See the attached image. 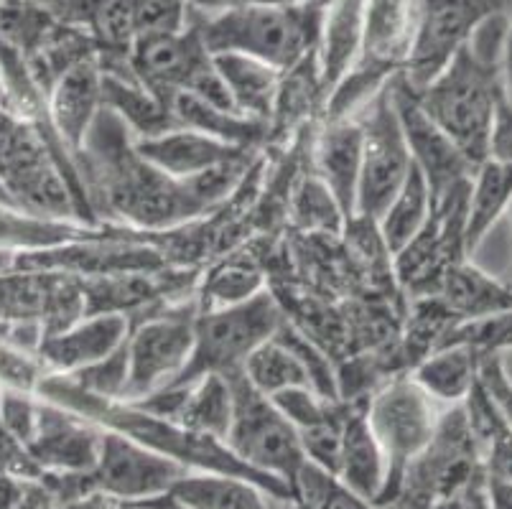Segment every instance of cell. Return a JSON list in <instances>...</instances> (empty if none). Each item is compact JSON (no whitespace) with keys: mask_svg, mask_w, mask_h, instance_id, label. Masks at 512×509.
<instances>
[{"mask_svg":"<svg viewBox=\"0 0 512 509\" xmlns=\"http://www.w3.org/2000/svg\"><path fill=\"white\" fill-rule=\"evenodd\" d=\"M507 11L490 16L474 31L454 62L421 92L418 102L474 168L487 161L492 120L502 102V49Z\"/></svg>","mask_w":512,"mask_h":509,"instance_id":"1","label":"cell"},{"mask_svg":"<svg viewBox=\"0 0 512 509\" xmlns=\"http://www.w3.org/2000/svg\"><path fill=\"white\" fill-rule=\"evenodd\" d=\"M324 8L314 3H248L217 13L192 8V18L212 54L253 56L278 72H288L319 46Z\"/></svg>","mask_w":512,"mask_h":509,"instance_id":"2","label":"cell"},{"mask_svg":"<svg viewBox=\"0 0 512 509\" xmlns=\"http://www.w3.org/2000/svg\"><path fill=\"white\" fill-rule=\"evenodd\" d=\"M51 130L0 105V184L26 217L74 219L87 196L64 174L72 163L54 153ZM57 138V135H54ZM59 140V138H57Z\"/></svg>","mask_w":512,"mask_h":509,"instance_id":"3","label":"cell"},{"mask_svg":"<svg viewBox=\"0 0 512 509\" xmlns=\"http://www.w3.org/2000/svg\"><path fill=\"white\" fill-rule=\"evenodd\" d=\"M283 308L268 288L230 306L199 311L194 321L192 359L171 385H189L207 375L242 372L250 354L278 334Z\"/></svg>","mask_w":512,"mask_h":509,"instance_id":"4","label":"cell"},{"mask_svg":"<svg viewBox=\"0 0 512 509\" xmlns=\"http://www.w3.org/2000/svg\"><path fill=\"white\" fill-rule=\"evenodd\" d=\"M186 474L189 469L176 464L169 456L105 428L100 459L90 474H41V479L57 494L59 502H69V499L92 492L113 497L118 502H148V499L169 497L174 484Z\"/></svg>","mask_w":512,"mask_h":509,"instance_id":"5","label":"cell"},{"mask_svg":"<svg viewBox=\"0 0 512 509\" xmlns=\"http://www.w3.org/2000/svg\"><path fill=\"white\" fill-rule=\"evenodd\" d=\"M227 377L232 382L235 410L225 446L242 464L293 492V484L309 464L299 428L278 410L271 398L255 390L242 372Z\"/></svg>","mask_w":512,"mask_h":509,"instance_id":"6","label":"cell"},{"mask_svg":"<svg viewBox=\"0 0 512 509\" xmlns=\"http://www.w3.org/2000/svg\"><path fill=\"white\" fill-rule=\"evenodd\" d=\"M439 405L413 377H395L367 403L370 426L388 456V487L377 509H385L393 502L408 464L434 438L444 415Z\"/></svg>","mask_w":512,"mask_h":509,"instance_id":"7","label":"cell"},{"mask_svg":"<svg viewBox=\"0 0 512 509\" xmlns=\"http://www.w3.org/2000/svg\"><path fill=\"white\" fill-rule=\"evenodd\" d=\"M362 125V174L355 219L377 222L413 168L393 100V79L355 115Z\"/></svg>","mask_w":512,"mask_h":509,"instance_id":"8","label":"cell"},{"mask_svg":"<svg viewBox=\"0 0 512 509\" xmlns=\"http://www.w3.org/2000/svg\"><path fill=\"white\" fill-rule=\"evenodd\" d=\"M500 11H507L502 0H421L416 34L400 72L408 87L421 92L434 82L469 44L474 31Z\"/></svg>","mask_w":512,"mask_h":509,"instance_id":"9","label":"cell"},{"mask_svg":"<svg viewBox=\"0 0 512 509\" xmlns=\"http://www.w3.org/2000/svg\"><path fill=\"white\" fill-rule=\"evenodd\" d=\"M197 308H166L130 324L128 336V392L125 403L148 398L179 380L184 367L192 359L194 321Z\"/></svg>","mask_w":512,"mask_h":509,"instance_id":"10","label":"cell"},{"mask_svg":"<svg viewBox=\"0 0 512 509\" xmlns=\"http://www.w3.org/2000/svg\"><path fill=\"white\" fill-rule=\"evenodd\" d=\"M393 100L403 133H406L408 148H411L413 166L426 176L434 202L444 199L456 186L467 184L474 174V166L456 148L454 140L428 118V112L421 107L416 92L408 87L400 72L393 77Z\"/></svg>","mask_w":512,"mask_h":509,"instance_id":"11","label":"cell"},{"mask_svg":"<svg viewBox=\"0 0 512 509\" xmlns=\"http://www.w3.org/2000/svg\"><path fill=\"white\" fill-rule=\"evenodd\" d=\"M102 438L105 428L100 423L44 398L39 403L36 431L26 443V454L41 474H90L100 459Z\"/></svg>","mask_w":512,"mask_h":509,"instance_id":"12","label":"cell"},{"mask_svg":"<svg viewBox=\"0 0 512 509\" xmlns=\"http://www.w3.org/2000/svg\"><path fill=\"white\" fill-rule=\"evenodd\" d=\"M130 324V316L120 311L85 314L67 329L46 334L36 352L59 375H74L118 352L128 342Z\"/></svg>","mask_w":512,"mask_h":509,"instance_id":"13","label":"cell"},{"mask_svg":"<svg viewBox=\"0 0 512 509\" xmlns=\"http://www.w3.org/2000/svg\"><path fill=\"white\" fill-rule=\"evenodd\" d=\"M102 107V69L97 56L74 64L54 82L46 95V110H49L51 130L62 140L69 153L79 156L85 148L92 125L100 118Z\"/></svg>","mask_w":512,"mask_h":509,"instance_id":"14","label":"cell"},{"mask_svg":"<svg viewBox=\"0 0 512 509\" xmlns=\"http://www.w3.org/2000/svg\"><path fill=\"white\" fill-rule=\"evenodd\" d=\"M370 400H349L342 431V456H339L337 482L355 497L380 504L388 487V456L377 441L367 418Z\"/></svg>","mask_w":512,"mask_h":509,"instance_id":"15","label":"cell"},{"mask_svg":"<svg viewBox=\"0 0 512 509\" xmlns=\"http://www.w3.org/2000/svg\"><path fill=\"white\" fill-rule=\"evenodd\" d=\"M133 140H136V151L143 161H148L156 171H161L169 179L181 181V184L197 179L209 168L248 153V148L230 146L225 140H217L192 128H171L161 135Z\"/></svg>","mask_w":512,"mask_h":509,"instance_id":"16","label":"cell"},{"mask_svg":"<svg viewBox=\"0 0 512 509\" xmlns=\"http://www.w3.org/2000/svg\"><path fill=\"white\" fill-rule=\"evenodd\" d=\"M347 219H355L362 174V125L357 118H327L314 140V171Z\"/></svg>","mask_w":512,"mask_h":509,"instance_id":"17","label":"cell"},{"mask_svg":"<svg viewBox=\"0 0 512 509\" xmlns=\"http://www.w3.org/2000/svg\"><path fill=\"white\" fill-rule=\"evenodd\" d=\"M421 0H367L365 41L357 62L398 74L411 51Z\"/></svg>","mask_w":512,"mask_h":509,"instance_id":"18","label":"cell"},{"mask_svg":"<svg viewBox=\"0 0 512 509\" xmlns=\"http://www.w3.org/2000/svg\"><path fill=\"white\" fill-rule=\"evenodd\" d=\"M365 16L367 0H329V6L324 8L316 56H319V72L327 100L344 74L360 59L362 41H365Z\"/></svg>","mask_w":512,"mask_h":509,"instance_id":"19","label":"cell"},{"mask_svg":"<svg viewBox=\"0 0 512 509\" xmlns=\"http://www.w3.org/2000/svg\"><path fill=\"white\" fill-rule=\"evenodd\" d=\"M487 354L469 344H444L423 357L413 367V380L436 400L446 405H462L479 382V370Z\"/></svg>","mask_w":512,"mask_h":509,"instance_id":"20","label":"cell"},{"mask_svg":"<svg viewBox=\"0 0 512 509\" xmlns=\"http://www.w3.org/2000/svg\"><path fill=\"white\" fill-rule=\"evenodd\" d=\"M436 296L456 321H482L512 308V286L462 260L441 280Z\"/></svg>","mask_w":512,"mask_h":509,"instance_id":"21","label":"cell"},{"mask_svg":"<svg viewBox=\"0 0 512 509\" xmlns=\"http://www.w3.org/2000/svg\"><path fill=\"white\" fill-rule=\"evenodd\" d=\"M214 67L220 72L237 112L271 128L283 72L242 54H214Z\"/></svg>","mask_w":512,"mask_h":509,"instance_id":"22","label":"cell"},{"mask_svg":"<svg viewBox=\"0 0 512 509\" xmlns=\"http://www.w3.org/2000/svg\"><path fill=\"white\" fill-rule=\"evenodd\" d=\"M166 102H169L179 128L199 130L204 135L225 140L230 146L258 151L265 140L271 138V128L265 123H258V120L248 118V115H240V112L212 105V102L202 100V97L192 95V92H176Z\"/></svg>","mask_w":512,"mask_h":509,"instance_id":"23","label":"cell"},{"mask_svg":"<svg viewBox=\"0 0 512 509\" xmlns=\"http://www.w3.org/2000/svg\"><path fill=\"white\" fill-rule=\"evenodd\" d=\"M169 497L181 509H271L276 499L250 479L220 471H189Z\"/></svg>","mask_w":512,"mask_h":509,"instance_id":"24","label":"cell"},{"mask_svg":"<svg viewBox=\"0 0 512 509\" xmlns=\"http://www.w3.org/2000/svg\"><path fill=\"white\" fill-rule=\"evenodd\" d=\"M512 202V166L487 158L474 168L467 196V252L472 255Z\"/></svg>","mask_w":512,"mask_h":509,"instance_id":"25","label":"cell"},{"mask_svg":"<svg viewBox=\"0 0 512 509\" xmlns=\"http://www.w3.org/2000/svg\"><path fill=\"white\" fill-rule=\"evenodd\" d=\"M181 387V405L171 420L186 426L189 431L225 441L235 410L230 377L207 375Z\"/></svg>","mask_w":512,"mask_h":509,"instance_id":"26","label":"cell"},{"mask_svg":"<svg viewBox=\"0 0 512 509\" xmlns=\"http://www.w3.org/2000/svg\"><path fill=\"white\" fill-rule=\"evenodd\" d=\"M434 207V194H431L426 176L413 166L406 184L400 186L393 202L375 222L377 235L383 240L385 250L390 252V260L426 227V222L434 214Z\"/></svg>","mask_w":512,"mask_h":509,"instance_id":"27","label":"cell"},{"mask_svg":"<svg viewBox=\"0 0 512 509\" xmlns=\"http://www.w3.org/2000/svg\"><path fill=\"white\" fill-rule=\"evenodd\" d=\"M242 375L255 390L263 392L265 398H276L291 387H314L299 354L278 336L260 344L250 354L245 367H242Z\"/></svg>","mask_w":512,"mask_h":509,"instance_id":"28","label":"cell"},{"mask_svg":"<svg viewBox=\"0 0 512 509\" xmlns=\"http://www.w3.org/2000/svg\"><path fill=\"white\" fill-rule=\"evenodd\" d=\"M291 212L301 230L316 232V235H344L349 227L344 209L316 174L304 179V184L296 189Z\"/></svg>","mask_w":512,"mask_h":509,"instance_id":"29","label":"cell"},{"mask_svg":"<svg viewBox=\"0 0 512 509\" xmlns=\"http://www.w3.org/2000/svg\"><path fill=\"white\" fill-rule=\"evenodd\" d=\"M271 400L299 431L316 426L321 420H327L334 413V408H337L334 400L324 398L314 387H291V390L281 392V395H276Z\"/></svg>","mask_w":512,"mask_h":509,"instance_id":"30","label":"cell"},{"mask_svg":"<svg viewBox=\"0 0 512 509\" xmlns=\"http://www.w3.org/2000/svg\"><path fill=\"white\" fill-rule=\"evenodd\" d=\"M428 509H492L487 469L469 476L464 482L454 484L451 489H446L444 494H439V497L431 502Z\"/></svg>","mask_w":512,"mask_h":509,"instance_id":"31","label":"cell"},{"mask_svg":"<svg viewBox=\"0 0 512 509\" xmlns=\"http://www.w3.org/2000/svg\"><path fill=\"white\" fill-rule=\"evenodd\" d=\"M479 385L487 390L495 408L505 418L507 426L512 428V377L507 375L505 359L502 354H487L479 370Z\"/></svg>","mask_w":512,"mask_h":509,"instance_id":"32","label":"cell"},{"mask_svg":"<svg viewBox=\"0 0 512 509\" xmlns=\"http://www.w3.org/2000/svg\"><path fill=\"white\" fill-rule=\"evenodd\" d=\"M487 158L512 166V105L505 97H502V102L497 105L495 120H492Z\"/></svg>","mask_w":512,"mask_h":509,"instance_id":"33","label":"cell"},{"mask_svg":"<svg viewBox=\"0 0 512 509\" xmlns=\"http://www.w3.org/2000/svg\"><path fill=\"white\" fill-rule=\"evenodd\" d=\"M57 509H125L123 502L113 497H105V494H82L77 499H69V502H59Z\"/></svg>","mask_w":512,"mask_h":509,"instance_id":"34","label":"cell"},{"mask_svg":"<svg viewBox=\"0 0 512 509\" xmlns=\"http://www.w3.org/2000/svg\"><path fill=\"white\" fill-rule=\"evenodd\" d=\"M502 92H505V100L512 105V0L507 6V36L505 49H502Z\"/></svg>","mask_w":512,"mask_h":509,"instance_id":"35","label":"cell"},{"mask_svg":"<svg viewBox=\"0 0 512 509\" xmlns=\"http://www.w3.org/2000/svg\"><path fill=\"white\" fill-rule=\"evenodd\" d=\"M189 8L199 13H217V11H227V8H237V6H248V3H260V0H186Z\"/></svg>","mask_w":512,"mask_h":509,"instance_id":"36","label":"cell"},{"mask_svg":"<svg viewBox=\"0 0 512 509\" xmlns=\"http://www.w3.org/2000/svg\"><path fill=\"white\" fill-rule=\"evenodd\" d=\"M507 217L512 219V202H510V209H507Z\"/></svg>","mask_w":512,"mask_h":509,"instance_id":"37","label":"cell"},{"mask_svg":"<svg viewBox=\"0 0 512 509\" xmlns=\"http://www.w3.org/2000/svg\"><path fill=\"white\" fill-rule=\"evenodd\" d=\"M502 3H507V6H510V0H502Z\"/></svg>","mask_w":512,"mask_h":509,"instance_id":"38","label":"cell"}]
</instances>
